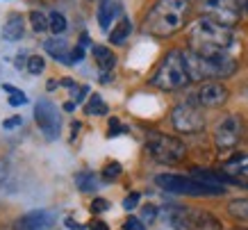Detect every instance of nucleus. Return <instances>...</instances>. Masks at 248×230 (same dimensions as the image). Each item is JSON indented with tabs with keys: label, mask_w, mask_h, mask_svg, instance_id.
<instances>
[{
	"label": "nucleus",
	"mask_w": 248,
	"mask_h": 230,
	"mask_svg": "<svg viewBox=\"0 0 248 230\" xmlns=\"http://www.w3.org/2000/svg\"><path fill=\"white\" fill-rule=\"evenodd\" d=\"M234 46H237V37L230 25L201 16L198 21L189 28V48L196 52H201L205 57H218V55H230Z\"/></svg>",
	"instance_id": "1"
},
{
	"label": "nucleus",
	"mask_w": 248,
	"mask_h": 230,
	"mask_svg": "<svg viewBox=\"0 0 248 230\" xmlns=\"http://www.w3.org/2000/svg\"><path fill=\"white\" fill-rule=\"evenodd\" d=\"M191 0H157L143 18V32L151 37H173L187 25Z\"/></svg>",
	"instance_id": "2"
},
{
	"label": "nucleus",
	"mask_w": 248,
	"mask_h": 230,
	"mask_svg": "<svg viewBox=\"0 0 248 230\" xmlns=\"http://www.w3.org/2000/svg\"><path fill=\"white\" fill-rule=\"evenodd\" d=\"M185 62H187V71L191 82H203V80H223L237 71V62L230 55H218V57H205L201 52L189 48L185 52Z\"/></svg>",
	"instance_id": "3"
},
{
	"label": "nucleus",
	"mask_w": 248,
	"mask_h": 230,
	"mask_svg": "<svg viewBox=\"0 0 248 230\" xmlns=\"http://www.w3.org/2000/svg\"><path fill=\"white\" fill-rule=\"evenodd\" d=\"M191 78L187 71V62H185V52L182 50H171L166 52V57L159 62L157 71L153 73L151 84L162 91H178L182 87H187Z\"/></svg>",
	"instance_id": "4"
},
{
	"label": "nucleus",
	"mask_w": 248,
	"mask_h": 230,
	"mask_svg": "<svg viewBox=\"0 0 248 230\" xmlns=\"http://www.w3.org/2000/svg\"><path fill=\"white\" fill-rule=\"evenodd\" d=\"M155 185L162 187L164 192L180 194V196H194V198H205V196H223L228 192L226 187H212L205 185L201 180L185 178V176H175V173H159L155 176Z\"/></svg>",
	"instance_id": "5"
},
{
	"label": "nucleus",
	"mask_w": 248,
	"mask_h": 230,
	"mask_svg": "<svg viewBox=\"0 0 248 230\" xmlns=\"http://www.w3.org/2000/svg\"><path fill=\"white\" fill-rule=\"evenodd\" d=\"M146 150L159 164H178L187 155L185 141H180L178 137H173V134H164V132H153L148 137V141H146Z\"/></svg>",
	"instance_id": "6"
},
{
	"label": "nucleus",
	"mask_w": 248,
	"mask_h": 230,
	"mask_svg": "<svg viewBox=\"0 0 248 230\" xmlns=\"http://www.w3.org/2000/svg\"><path fill=\"white\" fill-rule=\"evenodd\" d=\"M169 221L178 230H221V221L207 210L198 208H171Z\"/></svg>",
	"instance_id": "7"
},
{
	"label": "nucleus",
	"mask_w": 248,
	"mask_h": 230,
	"mask_svg": "<svg viewBox=\"0 0 248 230\" xmlns=\"http://www.w3.org/2000/svg\"><path fill=\"white\" fill-rule=\"evenodd\" d=\"M171 126L175 132L182 134H196L205 130V116L201 105L194 103H180L171 110Z\"/></svg>",
	"instance_id": "8"
},
{
	"label": "nucleus",
	"mask_w": 248,
	"mask_h": 230,
	"mask_svg": "<svg viewBox=\"0 0 248 230\" xmlns=\"http://www.w3.org/2000/svg\"><path fill=\"white\" fill-rule=\"evenodd\" d=\"M241 134H244V121H241V116L239 114H228L214 128V146L221 153H228V150H232L241 141Z\"/></svg>",
	"instance_id": "9"
},
{
	"label": "nucleus",
	"mask_w": 248,
	"mask_h": 230,
	"mask_svg": "<svg viewBox=\"0 0 248 230\" xmlns=\"http://www.w3.org/2000/svg\"><path fill=\"white\" fill-rule=\"evenodd\" d=\"M201 14L207 18L223 23V25H237L241 16V7L237 0H196Z\"/></svg>",
	"instance_id": "10"
},
{
	"label": "nucleus",
	"mask_w": 248,
	"mask_h": 230,
	"mask_svg": "<svg viewBox=\"0 0 248 230\" xmlns=\"http://www.w3.org/2000/svg\"><path fill=\"white\" fill-rule=\"evenodd\" d=\"M34 121H37L39 130L46 134V139H57L60 137V128H62V119H60V110L55 107V103H50L48 98H41L34 105Z\"/></svg>",
	"instance_id": "11"
},
{
	"label": "nucleus",
	"mask_w": 248,
	"mask_h": 230,
	"mask_svg": "<svg viewBox=\"0 0 248 230\" xmlns=\"http://www.w3.org/2000/svg\"><path fill=\"white\" fill-rule=\"evenodd\" d=\"M228 98H230V91L218 80H205L196 91V105L201 107H221L226 105Z\"/></svg>",
	"instance_id": "12"
},
{
	"label": "nucleus",
	"mask_w": 248,
	"mask_h": 230,
	"mask_svg": "<svg viewBox=\"0 0 248 230\" xmlns=\"http://www.w3.org/2000/svg\"><path fill=\"white\" fill-rule=\"evenodd\" d=\"M55 212L50 210H32L16 219L14 230H50L55 226Z\"/></svg>",
	"instance_id": "13"
},
{
	"label": "nucleus",
	"mask_w": 248,
	"mask_h": 230,
	"mask_svg": "<svg viewBox=\"0 0 248 230\" xmlns=\"http://www.w3.org/2000/svg\"><path fill=\"white\" fill-rule=\"evenodd\" d=\"M25 34V18H23L18 12H12L7 14L5 23H2V39L5 41H18Z\"/></svg>",
	"instance_id": "14"
},
{
	"label": "nucleus",
	"mask_w": 248,
	"mask_h": 230,
	"mask_svg": "<svg viewBox=\"0 0 248 230\" xmlns=\"http://www.w3.org/2000/svg\"><path fill=\"white\" fill-rule=\"evenodd\" d=\"M44 48H46V52H48L50 57H55L57 62L66 64V66H73V60H71V50H73V48H68V44L64 39H57V37L46 39Z\"/></svg>",
	"instance_id": "15"
},
{
	"label": "nucleus",
	"mask_w": 248,
	"mask_h": 230,
	"mask_svg": "<svg viewBox=\"0 0 248 230\" xmlns=\"http://www.w3.org/2000/svg\"><path fill=\"white\" fill-rule=\"evenodd\" d=\"M119 12H121V5H119V2H114V0H100L98 12H96L98 25H100V28L107 32V30H109V25L114 23V18L119 16Z\"/></svg>",
	"instance_id": "16"
},
{
	"label": "nucleus",
	"mask_w": 248,
	"mask_h": 230,
	"mask_svg": "<svg viewBox=\"0 0 248 230\" xmlns=\"http://www.w3.org/2000/svg\"><path fill=\"white\" fill-rule=\"evenodd\" d=\"M93 57H96V64L103 73H109L114 66H116V55H114L107 46H93Z\"/></svg>",
	"instance_id": "17"
},
{
	"label": "nucleus",
	"mask_w": 248,
	"mask_h": 230,
	"mask_svg": "<svg viewBox=\"0 0 248 230\" xmlns=\"http://www.w3.org/2000/svg\"><path fill=\"white\" fill-rule=\"evenodd\" d=\"M223 171L232 178H248V155H237L232 160H228Z\"/></svg>",
	"instance_id": "18"
},
{
	"label": "nucleus",
	"mask_w": 248,
	"mask_h": 230,
	"mask_svg": "<svg viewBox=\"0 0 248 230\" xmlns=\"http://www.w3.org/2000/svg\"><path fill=\"white\" fill-rule=\"evenodd\" d=\"M130 32H132V23H130V18H121L119 25H116V28L109 32V44L121 46L123 41H125V39H128Z\"/></svg>",
	"instance_id": "19"
},
{
	"label": "nucleus",
	"mask_w": 248,
	"mask_h": 230,
	"mask_svg": "<svg viewBox=\"0 0 248 230\" xmlns=\"http://www.w3.org/2000/svg\"><path fill=\"white\" fill-rule=\"evenodd\" d=\"M228 214L237 221L248 223V198H234L228 203Z\"/></svg>",
	"instance_id": "20"
},
{
	"label": "nucleus",
	"mask_w": 248,
	"mask_h": 230,
	"mask_svg": "<svg viewBox=\"0 0 248 230\" xmlns=\"http://www.w3.org/2000/svg\"><path fill=\"white\" fill-rule=\"evenodd\" d=\"M76 185L80 192H93L98 189V178L93 171H80L76 176Z\"/></svg>",
	"instance_id": "21"
},
{
	"label": "nucleus",
	"mask_w": 248,
	"mask_h": 230,
	"mask_svg": "<svg viewBox=\"0 0 248 230\" xmlns=\"http://www.w3.org/2000/svg\"><path fill=\"white\" fill-rule=\"evenodd\" d=\"M30 23H32V30L34 32H46L50 30V16L41 12V9H32L30 12Z\"/></svg>",
	"instance_id": "22"
},
{
	"label": "nucleus",
	"mask_w": 248,
	"mask_h": 230,
	"mask_svg": "<svg viewBox=\"0 0 248 230\" xmlns=\"http://www.w3.org/2000/svg\"><path fill=\"white\" fill-rule=\"evenodd\" d=\"M84 114H93V116H105L107 114V105L105 100L98 96V94H93V96H89V103L84 105Z\"/></svg>",
	"instance_id": "23"
},
{
	"label": "nucleus",
	"mask_w": 248,
	"mask_h": 230,
	"mask_svg": "<svg viewBox=\"0 0 248 230\" xmlns=\"http://www.w3.org/2000/svg\"><path fill=\"white\" fill-rule=\"evenodd\" d=\"M48 16H50V30L55 32V37H57V34H64L68 28L66 16L62 14V12H48Z\"/></svg>",
	"instance_id": "24"
},
{
	"label": "nucleus",
	"mask_w": 248,
	"mask_h": 230,
	"mask_svg": "<svg viewBox=\"0 0 248 230\" xmlns=\"http://www.w3.org/2000/svg\"><path fill=\"white\" fill-rule=\"evenodd\" d=\"M2 89L9 94V105H25L28 103V96H25L21 89H16L12 84H2Z\"/></svg>",
	"instance_id": "25"
},
{
	"label": "nucleus",
	"mask_w": 248,
	"mask_h": 230,
	"mask_svg": "<svg viewBox=\"0 0 248 230\" xmlns=\"http://www.w3.org/2000/svg\"><path fill=\"white\" fill-rule=\"evenodd\" d=\"M44 68H46V60H44V57L32 55L30 60H28V73L39 75V73H44Z\"/></svg>",
	"instance_id": "26"
},
{
	"label": "nucleus",
	"mask_w": 248,
	"mask_h": 230,
	"mask_svg": "<svg viewBox=\"0 0 248 230\" xmlns=\"http://www.w3.org/2000/svg\"><path fill=\"white\" fill-rule=\"evenodd\" d=\"M121 176V164L119 162H107L105 169H103V178L107 180V182H112V180H116Z\"/></svg>",
	"instance_id": "27"
},
{
	"label": "nucleus",
	"mask_w": 248,
	"mask_h": 230,
	"mask_svg": "<svg viewBox=\"0 0 248 230\" xmlns=\"http://www.w3.org/2000/svg\"><path fill=\"white\" fill-rule=\"evenodd\" d=\"M107 210H109V203L105 198H93V203H91V212L93 214H100V212H107Z\"/></svg>",
	"instance_id": "28"
},
{
	"label": "nucleus",
	"mask_w": 248,
	"mask_h": 230,
	"mask_svg": "<svg viewBox=\"0 0 248 230\" xmlns=\"http://www.w3.org/2000/svg\"><path fill=\"white\" fill-rule=\"evenodd\" d=\"M123 230H146V226H143L141 219L130 216V219H125V223H123Z\"/></svg>",
	"instance_id": "29"
},
{
	"label": "nucleus",
	"mask_w": 248,
	"mask_h": 230,
	"mask_svg": "<svg viewBox=\"0 0 248 230\" xmlns=\"http://www.w3.org/2000/svg\"><path fill=\"white\" fill-rule=\"evenodd\" d=\"M139 198H141V196H139V194L137 192H132V194H128V196H125V200H123V208L128 210H135L137 205H139Z\"/></svg>",
	"instance_id": "30"
},
{
	"label": "nucleus",
	"mask_w": 248,
	"mask_h": 230,
	"mask_svg": "<svg viewBox=\"0 0 248 230\" xmlns=\"http://www.w3.org/2000/svg\"><path fill=\"white\" fill-rule=\"evenodd\" d=\"M141 221H146V223H151V221H155V216H157V208L155 205H146L143 208V212H141Z\"/></svg>",
	"instance_id": "31"
},
{
	"label": "nucleus",
	"mask_w": 248,
	"mask_h": 230,
	"mask_svg": "<svg viewBox=\"0 0 248 230\" xmlns=\"http://www.w3.org/2000/svg\"><path fill=\"white\" fill-rule=\"evenodd\" d=\"M119 132H125V128L121 126V121L119 119H109V137H116Z\"/></svg>",
	"instance_id": "32"
},
{
	"label": "nucleus",
	"mask_w": 248,
	"mask_h": 230,
	"mask_svg": "<svg viewBox=\"0 0 248 230\" xmlns=\"http://www.w3.org/2000/svg\"><path fill=\"white\" fill-rule=\"evenodd\" d=\"M18 126H23V116H12V119L2 121V128H5V130H14V128H18Z\"/></svg>",
	"instance_id": "33"
},
{
	"label": "nucleus",
	"mask_w": 248,
	"mask_h": 230,
	"mask_svg": "<svg viewBox=\"0 0 248 230\" xmlns=\"http://www.w3.org/2000/svg\"><path fill=\"white\" fill-rule=\"evenodd\" d=\"M89 230H109V228H107L105 221H98V219H93V221L89 223Z\"/></svg>",
	"instance_id": "34"
},
{
	"label": "nucleus",
	"mask_w": 248,
	"mask_h": 230,
	"mask_svg": "<svg viewBox=\"0 0 248 230\" xmlns=\"http://www.w3.org/2000/svg\"><path fill=\"white\" fill-rule=\"evenodd\" d=\"M28 55H16V68H28Z\"/></svg>",
	"instance_id": "35"
},
{
	"label": "nucleus",
	"mask_w": 248,
	"mask_h": 230,
	"mask_svg": "<svg viewBox=\"0 0 248 230\" xmlns=\"http://www.w3.org/2000/svg\"><path fill=\"white\" fill-rule=\"evenodd\" d=\"M66 228L68 230H82V226H80L76 219H71V216H68V219H66Z\"/></svg>",
	"instance_id": "36"
},
{
	"label": "nucleus",
	"mask_w": 248,
	"mask_h": 230,
	"mask_svg": "<svg viewBox=\"0 0 248 230\" xmlns=\"http://www.w3.org/2000/svg\"><path fill=\"white\" fill-rule=\"evenodd\" d=\"M237 2H239V7L244 9V12H246L248 14V0H237Z\"/></svg>",
	"instance_id": "37"
},
{
	"label": "nucleus",
	"mask_w": 248,
	"mask_h": 230,
	"mask_svg": "<svg viewBox=\"0 0 248 230\" xmlns=\"http://www.w3.org/2000/svg\"><path fill=\"white\" fill-rule=\"evenodd\" d=\"M64 110H66V112H73V110H76V103H66V105H64Z\"/></svg>",
	"instance_id": "38"
},
{
	"label": "nucleus",
	"mask_w": 248,
	"mask_h": 230,
	"mask_svg": "<svg viewBox=\"0 0 248 230\" xmlns=\"http://www.w3.org/2000/svg\"><path fill=\"white\" fill-rule=\"evenodd\" d=\"M239 185H244V187H246V189H248V182H241V180H239Z\"/></svg>",
	"instance_id": "39"
}]
</instances>
